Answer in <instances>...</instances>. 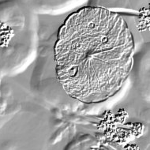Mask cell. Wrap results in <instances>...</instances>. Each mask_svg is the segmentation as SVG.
Instances as JSON below:
<instances>
[{
	"instance_id": "cell-1",
	"label": "cell",
	"mask_w": 150,
	"mask_h": 150,
	"mask_svg": "<svg viewBox=\"0 0 150 150\" xmlns=\"http://www.w3.org/2000/svg\"><path fill=\"white\" fill-rule=\"evenodd\" d=\"M134 41L124 21L99 7L69 17L55 46L59 81L70 96L97 102L114 95L132 67Z\"/></svg>"
}]
</instances>
